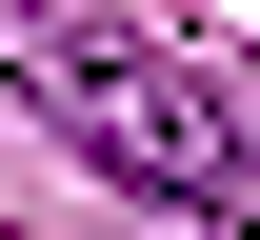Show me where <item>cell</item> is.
I'll list each match as a JSON object with an SVG mask.
<instances>
[{
  "instance_id": "obj_1",
  "label": "cell",
  "mask_w": 260,
  "mask_h": 240,
  "mask_svg": "<svg viewBox=\"0 0 260 240\" xmlns=\"http://www.w3.org/2000/svg\"><path fill=\"white\" fill-rule=\"evenodd\" d=\"M20 100L80 140L120 200H160V220H240L260 200V140L220 120V80L180 60V40H140V20H100V0H20Z\"/></svg>"
},
{
  "instance_id": "obj_2",
  "label": "cell",
  "mask_w": 260,
  "mask_h": 240,
  "mask_svg": "<svg viewBox=\"0 0 260 240\" xmlns=\"http://www.w3.org/2000/svg\"><path fill=\"white\" fill-rule=\"evenodd\" d=\"M0 20H20V0H0Z\"/></svg>"
}]
</instances>
